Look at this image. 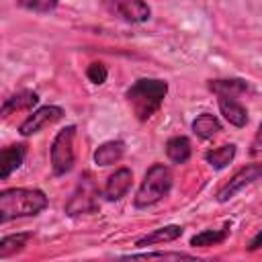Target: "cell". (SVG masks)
Returning <instances> with one entry per match:
<instances>
[{
	"instance_id": "1",
	"label": "cell",
	"mask_w": 262,
	"mask_h": 262,
	"mask_svg": "<svg viewBox=\"0 0 262 262\" xmlns=\"http://www.w3.org/2000/svg\"><path fill=\"white\" fill-rule=\"evenodd\" d=\"M49 199L39 188H4L0 192V223L20 217H35L45 211Z\"/></svg>"
},
{
	"instance_id": "2",
	"label": "cell",
	"mask_w": 262,
	"mask_h": 262,
	"mask_svg": "<svg viewBox=\"0 0 262 262\" xmlns=\"http://www.w3.org/2000/svg\"><path fill=\"white\" fill-rule=\"evenodd\" d=\"M168 94V82L160 78H139L133 82L127 92L125 100L131 106L133 115L139 121H147L151 115H156Z\"/></svg>"
},
{
	"instance_id": "3",
	"label": "cell",
	"mask_w": 262,
	"mask_h": 262,
	"mask_svg": "<svg viewBox=\"0 0 262 262\" xmlns=\"http://www.w3.org/2000/svg\"><path fill=\"white\" fill-rule=\"evenodd\" d=\"M172 188V172L166 164H154L147 168L141 186L137 188L135 194V207L145 209L156 203H160Z\"/></svg>"
},
{
	"instance_id": "4",
	"label": "cell",
	"mask_w": 262,
	"mask_h": 262,
	"mask_svg": "<svg viewBox=\"0 0 262 262\" xmlns=\"http://www.w3.org/2000/svg\"><path fill=\"white\" fill-rule=\"evenodd\" d=\"M63 211L68 217H80L98 211V184L90 172H84L78 178V184L72 190Z\"/></svg>"
},
{
	"instance_id": "5",
	"label": "cell",
	"mask_w": 262,
	"mask_h": 262,
	"mask_svg": "<svg viewBox=\"0 0 262 262\" xmlns=\"http://www.w3.org/2000/svg\"><path fill=\"white\" fill-rule=\"evenodd\" d=\"M74 137H76V127L68 125L57 135L53 137L49 158H51V170L55 176H63L74 168L76 162V151H74Z\"/></svg>"
},
{
	"instance_id": "6",
	"label": "cell",
	"mask_w": 262,
	"mask_h": 262,
	"mask_svg": "<svg viewBox=\"0 0 262 262\" xmlns=\"http://www.w3.org/2000/svg\"><path fill=\"white\" fill-rule=\"evenodd\" d=\"M108 14L123 23L139 25L151 16V8L145 0H100Z\"/></svg>"
},
{
	"instance_id": "7",
	"label": "cell",
	"mask_w": 262,
	"mask_h": 262,
	"mask_svg": "<svg viewBox=\"0 0 262 262\" xmlns=\"http://www.w3.org/2000/svg\"><path fill=\"white\" fill-rule=\"evenodd\" d=\"M260 178H262V162H258V164H248V166L239 168V170L219 188L217 201H219V203H227V201L233 199V194H237L244 186H248V184H252V182H256V180H260Z\"/></svg>"
},
{
	"instance_id": "8",
	"label": "cell",
	"mask_w": 262,
	"mask_h": 262,
	"mask_svg": "<svg viewBox=\"0 0 262 262\" xmlns=\"http://www.w3.org/2000/svg\"><path fill=\"white\" fill-rule=\"evenodd\" d=\"M61 117H63V108H61V106L45 104V106H41V108L33 111V113H31V115L20 123L18 133H20L23 137H29V135H33V133H39L43 127L57 123Z\"/></svg>"
},
{
	"instance_id": "9",
	"label": "cell",
	"mask_w": 262,
	"mask_h": 262,
	"mask_svg": "<svg viewBox=\"0 0 262 262\" xmlns=\"http://www.w3.org/2000/svg\"><path fill=\"white\" fill-rule=\"evenodd\" d=\"M217 104H219V111L229 125H233V127H246L248 125V111L237 100V96L217 94Z\"/></svg>"
},
{
	"instance_id": "10",
	"label": "cell",
	"mask_w": 262,
	"mask_h": 262,
	"mask_svg": "<svg viewBox=\"0 0 262 262\" xmlns=\"http://www.w3.org/2000/svg\"><path fill=\"white\" fill-rule=\"evenodd\" d=\"M131 182H133V172H131L129 168H119V170H115V172L108 176L106 184H104V190H102L104 199H106V201H121V199L129 192Z\"/></svg>"
},
{
	"instance_id": "11",
	"label": "cell",
	"mask_w": 262,
	"mask_h": 262,
	"mask_svg": "<svg viewBox=\"0 0 262 262\" xmlns=\"http://www.w3.org/2000/svg\"><path fill=\"white\" fill-rule=\"evenodd\" d=\"M27 156V145L25 143H14V145H6L0 151V178L6 180L14 170L20 168V164L25 162Z\"/></svg>"
},
{
	"instance_id": "12",
	"label": "cell",
	"mask_w": 262,
	"mask_h": 262,
	"mask_svg": "<svg viewBox=\"0 0 262 262\" xmlns=\"http://www.w3.org/2000/svg\"><path fill=\"white\" fill-rule=\"evenodd\" d=\"M37 102H39V94H37L35 90H20V92L8 96V98L2 102L0 113H2V117H8V115L18 113V111H29V108H33Z\"/></svg>"
},
{
	"instance_id": "13",
	"label": "cell",
	"mask_w": 262,
	"mask_h": 262,
	"mask_svg": "<svg viewBox=\"0 0 262 262\" xmlns=\"http://www.w3.org/2000/svg\"><path fill=\"white\" fill-rule=\"evenodd\" d=\"M125 154V143L121 139H111V141H104L100 143L96 149H94V162L96 166H113L117 164Z\"/></svg>"
},
{
	"instance_id": "14",
	"label": "cell",
	"mask_w": 262,
	"mask_h": 262,
	"mask_svg": "<svg viewBox=\"0 0 262 262\" xmlns=\"http://www.w3.org/2000/svg\"><path fill=\"white\" fill-rule=\"evenodd\" d=\"M182 235V227L180 225H164V227H158L154 229L151 233L139 237L135 242L137 248H145V246H156V244H168V242H174Z\"/></svg>"
},
{
	"instance_id": "15",
	"label": "cell",
	"mask_w": 262,
	"mask_h": 262,
	"mask_svg": "<svg viewBox=\"0 0 262 262\" xmlns=\"http://www.w3.org/2000/svg\"><path fill=\"white\" fill-rule=\"evenodd\" d=\"M190 154H192V145H190V139L184 137V135H174L166 141V156L170 162L174 164H184L190 160Z\"/></svg>"
},
{
	"instance_id": "16",
	"label": "cell",
	"mask_w": 262,
	"mask_h": 262,
	"mask_svg": "<svg viewBox=\"0 0 262 262\" xmlns=\"http://www.w3.org/2000/svg\"><path fill=\"white\" fill-rule=\"evenodd\" d=\"M207 86L213 94H229V96H239L250 88L248 82L242 78H217V80H209Z\"/></svg>"
},
{
	"instance_id": "17",
	"label": "cell",
	"mask_w": 262,
	"mask_h": 262,
	"mask_svg": "<svg viewBox=\"0 0 262 262\" xmlns=\"http://www.w3.org/2000/svg\"><path fill=\"white\" fill-rule=\"evenodd\" d=\"M221 131V123L215 115L211 113H203L192 121V133L199 139H211Z\"/></svg>"
},
{
	"instance_id": "18",
	"label": "cell",
	"mask_w": 262,
	"mask_h": 262,
	"mask_svg": "<svg viewBox=\"0 0 262 262\" xmlns=\"http://www.w3.org/2000/svg\"><path fill=\"white\" fill-rule=\"evenodd\" d=\"M233 158H235V143H223L219 147L205 151V162L215 170L225 168Z\"/></svg>"
},
{
	"instance_id": "19",
	"label": "cell",
	"mask_w": 262,
	"mask_h": 262,
	"mask_svg": "<svg viewBox=\"0 0 262 262\" xmlns=\"http://www.w3.org/2000/svg\"><path fill=\"white\" fill-rule=\"evenodd\" d=\"M29 239H33V233H31V231L4 235V237L0 239V260H6L8 256H12V254L25 250V246L29 244Z\"/></svg>"
},
{
	"instance_id": "20",
	"label": "cell",
	"mask_w": 262,
	"mask_h": 262,
	"mask_svg": "<svg viewBox=\"0 0 262 262\" xmlns=\"http://www.w3.org/2000/svg\"><path fill=\"white\" fill-rule=\"evenodd\" d=\"M227 235H229V225H225L221 229H205L190 237V246H194V248L217 246V244H223L227 239Z\"/></svg>"
},
{
	"instance_id": "21",
	"label": "cell",
	"mask_w": 262,
	"mask_h": 262,
	"mask_svg": "<svg viewBox=\"0 0 262 262\" xmlns=\"http://www.w3.org/2000/svg\"><path fill=\"white\" fill-rule=\"evenodd\" d=\"M121 258H125V260H131V258H143V260H149V258H166V260L188 258V260H192L194 256L192 254H186V252H139V254H125Z\"/></svg>"
},
{
	"instance_id": "22",
	"label": "cell",
	"mask_w": 262,
	"mask_h": 262,
	"mask_svg": "<svg viewBox=\"0 0 262 262\" xmlns=\"http://www.w3.org/2000/svg\"><path fill=\"white\" fill-rule=\"evenodd\" d=\"M59 4V0H18V6L20 8H27L31 12H51L55 10Z\"/></svg>"
},
{
	"instance_id": "23",
	"label": "cell",
	"mask_w": 262,
	"mask_h": 262,
	"mask_svg": "<svg viewBox=\"0 0 262 262\" xmlns=\"http://www.w3.org/2000/svg\"><path fill=\"white\" fill-rule=\"evenodd\" d=\"M86 76H88V80H90L92 84H104V82H106L108 72H106V68H104L100 61H94V63H90V66H88Z\"/></svg>"
},
{
	"instance_id": "24",
	"label": "cell",
	"mask_w": 262,
	"mask_h": 262,
	"mask_svg": "<svg viewBox=\"0 0 262 262\" xmlns=\"http://www.w3.org/2000/svg\"><path fill=\"white\" fill-rule=\"evenodd\" d=\"M260 154H262V123H260L256 135H254V139L250 143V156H260Z\"/></svg>"
},
{
	"instance_id": "25",
	"label": "cell",
	"mask_w": 262,
	"mask_h": 262,
	"mask_svg": "<svg viewBox=\"0 0 262 262\" xmlns=\"http://www.w3.org/2000/svg\"><path fill=\"white\" fill-rule=\"evenodd\" d=\"M258 248H262V231H258V233L252 237L250 246H248V250H250V252H254V250H258Z\"/></svg>"
}]
</instances>
